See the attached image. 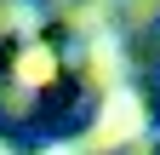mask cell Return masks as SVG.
<instances>
[{
	"mask_svg": "<svg viewBox=\"0 0 160 155\" xmlns=\"http://www.w3.org/2000/svg\"><path fill=\"white\" fill-rule=\"evenodd\" d=\"M132 126H137V115H132V104H114V115H109V126L97 132V138H103V144H114L120 132H132Z\"/></svg>",
	"mask_w": 160,
	"mask_h": 155,
	"instance_id": "6da1fadb",
	"label": "cell"
},
{
	"mask_svg": "<svg viewBox=\"0 0 160 155\" xmlns=\"http://www.w3.org/2000/svg\"><path fill=\"white\" fill-rule=\"evenodd\" d=\"M46 69H52L46 52H29V57H23V75H29V81H46Z\"/></svg>",
	"mask_w": 160,
	"mask_h": 155,
	"instance_id": "7a4b0ae2",
	"label": "cell"
}]
</instances>
